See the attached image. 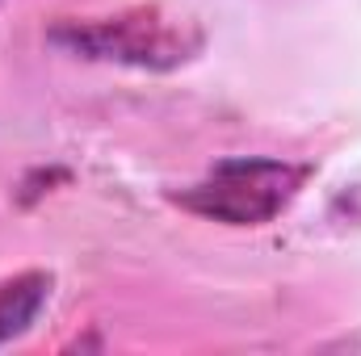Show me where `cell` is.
<instances>
[{
	"label": "cell",
	"mask_w": 361,
	"mask_h": 356,
	"mask_svg": "<svg viewBox=\"0 0 361 356\" xmlns=\"http://www.w3.org/2000/svg\"><path fill=\"white\" fill-rule=\"evenodd\" d=\"M47 38L72 55H85V59L152 68V72L180 68L185 59H193L202 51V30L185 17L160 13V8H126L114 17L59 21Z\"/></svg>",
	"instance_id": "obj_1"
},
{
	"label": "cell",
	"mask_w": 361,
	"mask_h": 356,
	"mask_svg": "<svg viewBox=\"0 0 361 356\" xmlns=\"http://www.w3.org/2000/svg\"><path fill=\"white\" fill-rule=\"evenodd\" d=\"M302 172L277 160H227L219 164L206 180H197L193 189L177 193L185 210L227 222V227H261L277 218L290 197L298 193Z\"/></svg>",
	"instance_id": "obj_2"
},
{
	"label": "cell",
	"mask_w": 361,
	"mask_h": 356,
	"mask_svg": "<svg viewBox=\"0 0 361 356\" xmlns=\"http://www.w3.org/2000/svg\"><path fill=\"white\" fill-rule=\"evenodd\" d=\"M47 298H51V276L47 272H21V276L4 281L0 285V344L21 336L38 319Z\"/></svg>",
	"instance_id": "obj_3"
}]
</instances>
